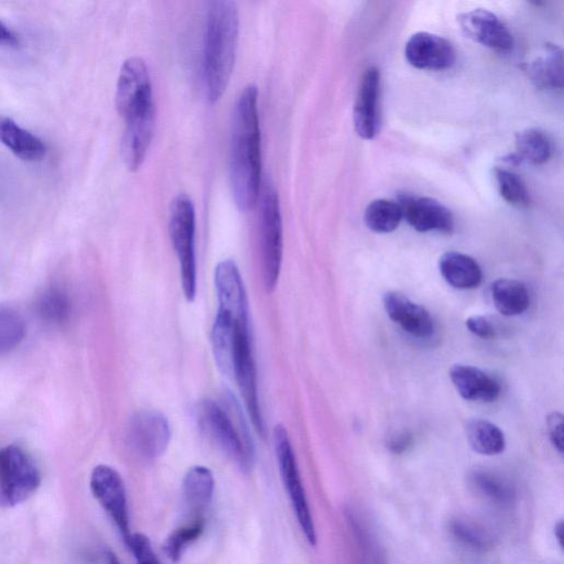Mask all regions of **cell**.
<instances>
[{
	"label": "cell",
	"instance_id": "d6986e66",
	"mask_svg": "<svg viewBox=\"0 0 564 564\" xmlns=\"http://www.w3.org/2000/svg\"><path fill=\"white\" fill-rule=\"evenodd\" d=\"M439 269L444 280L454 288L470 290L481 285L482 269L469 255L457 252L443 254L439 260Z\"/></svg>",
	"mask_w": 564,
	"mask_h": 564
},
{
	"label": "cell",
	"instance_id": "4fadbf2b",
	"mask_svg": "<svg viewBox=\"0 0 564 564\" xmlns=\"http://www.w3.org/2000/svg\"><path fill=\"white\" fill-rule=\"evenodd\" d=\"M407 61L417 69L443 71L453 67L457 56L451 42L430 32H417L406 43Z\"/></svg>",
	"mask_w": 564,
	"mask_h": 564
},
{
	"label": "cell",
	"instance_id": "83f0119b",
	"mask_svg": "<svg viewBox=\"0 0 564 564\" xmlns=\"http://www.w3.org/2000/svg\"><path fill=\"white\" fill-rule=\"evenodd\" d=\"M451 533L461 544L474 550L485 551L494 545L490 531L469 518L454 519Z\"/></svg>",
	"mask_w": 564,
	"mask_h": 564
},
{
	"label": "cell",
	"instance_id": "d4e9b609",
	"mask_svg": "<svg viewBox=\"0 0 564 564\" xmlns=\"http://www.w3.org/2000/svg\"><path fill=\"white\" fill-rule=\"evenodd\" d=\"M469 483L477 494L497 505H509L515 500L513 485L495 472L476 470L470 474Z\"/></svg>",
	"mask_w": 564,
	"mask_h": 564
},
{
	"label": "cell",
	"instance_id": "9a60e30c",
	"mask_svg": "<svg viewBox=\"0 0 564 564\" xmlns=\"http://www.w3.org/2000/svg\"><path fill=\"white\" fill-rule=\"evenodd\" d=\"M379 93H381V73L376 67L367 68L361 79L354 106L356 133L366 140L374 139L378 134Z\"/></svg>",
	"mask_w": 564,
	"mask_h": 564
},
{
	"label": "cell",
	"instance_id": "7402d4cb",
	"mask_svg": "<svg viewBox=\"0 0 564 564\" xmlns=\"http://www.w3.org/2000/svg\"><path fill=\"white\" fill-rule=\"evenodd\" d=\"M492 299L498 312L506 317L519 316L529 307V294L523 282L498 279L491 287Z\"/></svg>",
	"mask_w": 564,
	"mask_h": 564
},
{
	"label": "cell",
	"instance_id": "f1b7e54d",
	"mask_svg": "<svg viewBox=\"0 0 564 564\" xmlns=\"http://www.w3.org/2000/svg\"><path fill=\"white\" fill-rule=\"evenodd\" d=\"M37 310L42 320L51 324L68 321L71 313L70 298L63 290L53 287L43 292L37 302Z\"/></svg>",
	"mask_w": 564,
	"mask_h": 564
},
{
	"label": "cell",
	"instance_id": "8fae6325",
	"mask_svg": "<svg viewBox=\"0 0 564 564\" xmlns=\"http://www.w3.org/2000/svg\"><path fill=\"white\" fill-rule=\"evenodd\" d=\"M171 439L168 419L158 411H141L130 420L128 446L140 459L154 461L164 454Z\"/></svg>",
	"mask_w": 564,
	"mask_h": 564
},
{
	"label": "cell",
	"instance_id": "d6a6232c",
	"mask_svg": "<svg viewBox=\"0 0 564 564\" xmlns=\"http://www.w3.org/2000/svg\"><path fill=\"white\" fill-rule=\"evenodd\" d=\"M465 324L466 328H468L471 333L479 336L481 339L488 340L494 338L495 329L493 324L485 317H471L466 320Z\"/></svg>",
	"mask_w": 564,
	"mask_h": 564
},
{
	"label": "cell",
	"instance_id": "e0dca14e",
	"mask_svg": "<svg viewBox=\"0 0 564 564\" xmlns=\"http://www.w3.org/2000/svg\"><path fill=\"white\" fill-rule=\"evenodd\" d=\"M451 381L462 398L474 403H492L501 395V385L480 368L471 365H454Z\"/></svg>",
	"mask_w": 564,
	"mask_h": 564
},
{
	"label": "cell",
	"instance_id": "ffe728a7",
	"mask_svg": "<svg viewBox=\"0 0 564 564\" xmlns=\"http://www.w3.org/2000/svg\"><path fill=\"white\" fill-rule=\"evenodd\" d=\"M0 143L26 161H39L47 153V148L40 138L9 118L0 122Z\"/></svg>",
	"mask_w": 564,
	"mask_h": 564
},
{
	"label": "cell",
	"instance_id": "3957f363",
	"mask_svg": "<svg viewBox=\"0 0 564 564\" xmlns=\"http://www.w3.org/2000/svg\"><path fill=\"white\" fill-rule=\"evenodd\" d=\"M116 107L125 127L155 125L153 85L143 59L133 57L124 62L117 82Z\"/></svg>",
	"mask_w": 564,
	"mask_h": 564
},
{
	"label": "cell",
	"instance_id": "ba28073f",
	"mask_svg": "<svg viewBox=\"0 0 564 564\" xmlns=\"http://www.w3.org/2000/svg\"><path fill=\"white\" fill-rule=\"evenodd\" d=\"M274 443L282 482H284L302 533L309 544L314 547L318 539L316 526H314L305 487L302 484L296 455L284 427L275 428Z\"/></svg>",
	"mask_w": 564,
	"mask_h": 564
},
{
	"label": "cell",
	"instance_id": "44dd1931",
	"mask_svg": "<svg viewBox=\"0 0 564 564\" xmlns=\"http://www.w3.org/2000/svg\"><path fill=\"white\" fill-rule=\"evenodd\" d=\"M529 78L542 90H557L563 86V53L556 45H548L541 56L527 67Z\"/></svg>",
	"mask_w": 564,
	"mask_h": 564
},
{
	"label": "cell",
	"instance_id": "ac0fdd59",
	"mask_svg": "<svg viewBox=\"0 0 564 564\" xmlns=\"http://www.w3.org/2000/svg\"><path fill=\"white\" fill-rule=\"evenodd\" d=\"M182 490L184 503L192 520L204 518L214 496L215 480L212 471L205 466H193L184 476Z\"/></svg>",
	"mask_w": 564,
	"mask_h": 564
},
{
	"label": "cell",
	"instance_id": "74e56055",
	"mask_svg": "<svg viewBox=\"0 0 564 564\" xmlns=\"http://www.w3.org/2000/svg\"><path fill=\"white\" fill-rule=\"evenodd\" d=\"M107 564H122L121 561L118 560L116 555L113 552L108 551L106 553Z\"/></svg>",
	"mask_w": 564,
	"mask_h": 564
},
{
	"label": "cell",
	"instance_id": "484cf974",
	"mask_svg": "<svg viewBox=\"0 0 564 564\" xmlns=\"http://www.w3.org/2000/svg\"><path fill=\"white\" fill-rule=\"evenodd\" d=\"M365 224L371 231L379 234H388L397 230L403 212L397 202L388 200H375L368 204L364 214Z\"/></svg>",
	"mask_w": 564,
	"mask_h": 564
},
{
	"label": "cell",
	"instance_id": "603a6c76",
	"mask_svg": "<svg viewBox=\"0 0 564 564\" xmlns=\"http://www.w3.org/2000/svg\"><path fill=\"white\" fill-rule=\"evenodd\" d=\"M517 153L509 156V164L528 162L531 165H542L547 162L552 154L549 138L538 129H527L519 133L516 138Z\"/></svg>",
	"mask_w": 564,
	"mask_h": 564
},
{
	"label": "cell",
	"instance_id": "6da1fadb",
	"mask_svg": "<svg viewBox=\"0 0 564 564\" xmlns=\"http://www.w3.org/2000/svg\"><path fill=\"white\" fill-rule=\"evenodd\" d=\"M230 176L238 209L244 212L253 209L262 187L258 89L254 84L246 86L234 107Z\"/></svg>",
	"mask_w": 564,
	"mask_h": 564
},
{
	"label": "cell",
	"instance_id": "30bf717a",
	"mask_svg": "<svg viewBox=\"0 0 564 564\" xmlns=\"http://www.w3.org/2000/svg\"><path fill=\"white\" fill-rule=\"evenodd\" d=\"M95 500L110 516L127 546L130 533L126 486L121 474L108 465H97L90 481Z\"/></svg>",
	"mask_w": 564,
	"mask_h": 564
},
{
	"label": "cell",
	"instance_id": "7a4b0ae2",
	"mask_svg": "<svg viewBox=\"0 0 564 564\" xmlns=\"http://www.w3.org/2000/svg\"><path fill=\"white\" fill-rule=\"evenodd\" d=\"M240 30L237 5L230 0L209 3L204 39L206 95L213 104L224 94L232 77Z\"/></svg>",
	"mask_w": 564,
	"mask_h": 564
},
{
	"label": "cell",
	"instance_id": "8d00e7d4",
	"mask_svg": "<svg viewBox=\"0 0 564 564\" xmlns=\"http://www.w3.org/2000/svg\"><path fill=\"white\" fill-rule=\"evenodd\" d=\"M563 531H564L563 522L562 520H560V522L555 527V536L560 548H563V537H564Z\"/></svg>",
	"mask_w": 564,
	"mask_h": 564
},
{
	"label": "cell",
	"instance_id": "52a82bcc",
	"mask_svg": "<svg viewBox=\"0 0 564 564\" xmlns=\"http://www.w3.org/2000/svg\"><path fill=\"white\" fill-rule=\"evenodd\" d=\"M41 485L35 460L23 448L0 450V507L12 508L29 500Z\"/></svg>",
	"mask_w": 564,
	"mask_h": 564
},
{
	"label": "cell",
	"instance_id": "9c48e42d",
	"mask_svg": "<svg viewBox=\"0 0 564 564\" xmlns=\"http://www.w3.org/2000/svg\"><path fill=\"white\" fill-rule=\"evenodd\" d=\"M248 322L241 321L236 324L232 346L231 375L234 376L238 389H240L256 431L264 437L265 425L259 406L256 365Z\"/></svg>",
	"mask_w": 564,
	"mask_h": 564
},
{
	"label": "cell",
	"instance_id": "5b68a950",
	"mask_svg": "<svg viewBox=\"0 0 564 564\" xmlns=\"http://www.w3.org/2000/svg\"><path fill=\"white\" fill-rule=\"evenodd\" d=\"M258 199L263 275L265 286L271 291L276 288L280 276L284 238L278 193L268 178L262 184Z\"/></svg>",
	"mask_w": 564,
	"mask_h": 564
},
{
	"label": "cell",
	"instance_id": "277c9868",
	"mask_svg": "<svg viewBox=\"0 0 564 564\" xmlns=\"http://www.w3.org/2000/svg\"><path fill=\"white\" fill-rule=\"evenodd\" d=\"M197 420L201 430L227 457L248 471L254 463V447L243 426L237 427L229 411L213 400H203L198 405Z\"/></svg>",
	"mask_w": 564,
	"mask_h": 564
},
{
	"label": "cell",
	"instance_id": "836d02e7",
	"mask_svg": "<svg viewBox=\"0 0 564 564\" xmlns=\"http://www.w3.org/2000/svg\"><path fill=\"white\" fill-rule=\"evenodd\" d=\"M550 440L560 453H563V416L560 412H552L547 419Z\"/></svg>",
	"mask_w": 564,
	"mask_h": 564
},
{
	"label": "cell",
	"instance_id": "2e32d148",
	"mask_svg": "<svg viewBox=\"0 0 564 564\" xmlns=\"http://www.w3.org/2000/svg\"><path fill=\"white\" fill-rule=\"evenodd\" d=\"M383 302L390 320L408 334L417 339H428L435 332V322L430 313L407 296L390 291L384 296Z\"/></svg>",
	"mask_w": 564,
	"mask_h": 564
},
{
	"label": "cell",
	"instance_id": "8992f818",
	"mask_svg": "<svg viewBox=\"0 0 564 564\" xmlns=\"http://www.w3.org/2000/svg\"><path fill=\"white\" fill-rule=\"evenodd\" d=\"M169 232L179 259L183 294L192 302L197 296L195 209L187 194H179L171 204Z\"/></svg>",
	"mask_w": 564,
	"mask_h": 564
},
{
	"label": "cell",
	"instance_id": "f546056e",
	"mask_svg": "<svg viewBox=\"0 0 564 564\" xmlns=\"http://www.w3.org/2000/svg\"><path fill=\"white\" fill-rule=\"evenodd\" d=\"M205 528V518L194 519L191 524L184 525L172 531L164 542L167 557L178 562L187 548L198 540Z\"/></svg>",
	"mask_w": 564,
	"mask_h": 564
},
{
	"label": "cell",
	"instance_id": "e575fe53",
	"mask_svg": "<svg viewBox=\"0 0 564 564\" xmlns=\"http://www.w3.org/2000/svg\"><path fill=\"white\" fill-rule=\"evenodd\" d=\"M412 438L407 432L398 433L397 436L393 437L388 442V448L390 451L400 454L404 453L411 446Z\"/></svg>",
	"mask_w": 564,
	"mask_h": 564
},
{
	"label": "cell",
	"instance_id": "4316f807",
	"mask_svg": "<svg viewBox=\"0 0 564 564\" xmlns=\"http://www.w3.org/2000/svg\"><path fill=\"white\" fill-rule=\"evenodd\" d=\"M26 336V322L14 308L0 306V354L16 349Z\"/></svg>",
	"mask_w": 564,
	"mask_h": 564
},
{
	"label": "cell",
	"instance_id": "d590c367",
	"mask_svg": "<svg viewBox=\"0 0 564 564\" xmlns=\"http://www.w3.org/2000/svg\"><path fill=\"white\" fill-rule=\"evenodd\" d=\"M19 39L14 31L10 30L2 20H0V46L17 47Z\"/></svg>",
	"mask_w": 564,
	"mask_h": 564
},
{
	"label": "cell",
	"instance_id": "5bb4252c",
	"mask_svg": "<svg viewBox=\"0 0 564 564\" xmlns=\"http://www.w3.org/2000/svg\"><path fill=\"white\" fill-rule=\"evenodd\" d=\"M462 30L480 45L498 52L514 47V38L503 21L486 9H474L459 18Z\"/></svg>",
	"mask_w": 564,
	"mask_h": 564
},
{
	"label": "cell",
	"instance_id": "cb8c5ba5",
	"mask_svg": "<svg viewBox=\"0 0 564 564\" xmlns=\"http://www.w3.org/2000/svg\"><path fill=\"white\" fill-rule=\"evenodd\" d=\"M466 438L473 451L487 457L501 454L506 448V440L503 431L494 423L474 419L466 425Z\"/></svg>",
	"mask_w": 564,
	"mask_h": 564
},
{
	"label": "cell",
	"instance_id": "4dcf8cb0",
	"mask_svg": "<svg viewBox=\"0 0 564 564\" xmlns=\"http://www.w3.org/2000/svg\"><path fill=\"white\" fill-rule=\"evenodd\" d=\"M495 179L498 190L503 199L516 206V208L524 209L530 203L529 192L522 181L514 172L497 168L495 170Z\"/></svg>",
	"mask_w": 564,
	"mask_h": 564
},
{
	"label": "cell",
	"instance_id": "7c38bea8",
	"mask_svg": "<svg viewBox=\"0 0 564 564\" xmlns=\"http://www.w3.org/2000/svg\"><path fill=\"white\" fill-rule=\"evenodd\" d=\"M397 203L403 219L417 232L451 234L454 230L451 211L435 199L404 193L398 195Z\"/></svg>",
	"mask_w": 564,
	"mask_h": 564
},
{
	"label": "cell",
	"instance_id": "1f68e13d",
	"mask_svg": "<svg viewBox=\"0 0 564 564\" xmlns=\"http://www.w3.org/2000/svg\"><path fill=\"white\" fill-rule=\"evenodd\" d=\"M127 547L134 553L137 564H161L147 536L133 534Z\"/></svg>",
	"mask_w": 564,
	"mask_h": 564
}]
</instances>
